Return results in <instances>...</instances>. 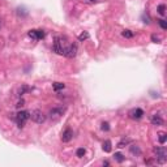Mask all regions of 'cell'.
<instances>
[{
    "label": "cell",
    "instance_id": "obj_29",
    "mask_svg": "<svg viewBox=\"0 0 167 167\" xmlns=\"http://www.w3.org/2000/svg\"><path fill=\"white\" fill-rule=\"evenodd\" d=\"M0 26H1V21H0Z\"/></svg>",
    "mask_w": 167,
    "mask_h": 167
},
{
    "label": "cell",
    "instance_id": "obj_17",
    "mask_svg": "<svg viewBox=\"0 0 167 167\" xmlns=\"http://www.w3.org/2000/svg\"><path fill=\"white\" fill-rule=\"evenodd\" d=\"M157 11H158V13L161 14V16H164V14H166V5H164V4H159Z\"/></svg>",
    "mask_w": 167,
    "mask_h": 167
},
{
    "label": "cell",
    "instance_id": "obj_27",
    "mask_svg": "<svg viewBox=\"0 0 167 167\" xmlns=\"http://www.w3.org/2000/svg\"><path fill=\"white\" fill-rule=\"evenodd\" d=\"M24 105H25V101H24V99H21V101H18V103H17L16 106H17L18 108H20V107H22Z\"/></svg>",
    "mask_w": 167,
    "mask_h": 167
},
{
    "label": "cell",
    "instance_id": "obj_21",
    "mask_svg": "<svg viewBox=\"0 0 167 167\" xmlns=\"http://www.w3.org/2000/svg\"><path fill=\"white\" fill-rule=\"evenodd\" d=\"M101 129L106 130V132H107V130H110V124H108L107 122H103L102 124H101Z\"/></svg>",
    "mask_w": 167,
    "mask_h": 167
},
{
    "label": "cell",
    "instance_id": "obj_2",
    "mask_svg": "<svg viewBox=\"0 0 167 167\" xmlns=\"http://www.w3.org/2000/svg\"><path fill=\"white\" fill-rule=\"evenodd\" d=\"M65 48H67V46H65L64 42H63V38L57 37L56 39H55L54 47H52L54 52H56L57 55H64L65 54Z\"/></svg>",
    "mask_w": 167,
    "mask_h": 167
},
{
    "label": "cell",
    "instance_id": "obj_11",
    "mask_svg": "<svg viewBox=\"0 0 167 167\" xmlns=\"http://www.w3.org/2000/svg\"><path fill=\"white\" fill-rule=\"evenodd\" d=\"M65 88V85L63 84V82H54L52 84V89H54L55 91H59V90H63V89Z\"/></svg>",
    "mask_w": 167,
    "mask_h": 167
},
{
    "label": "cell",
    "instance_id": "obj_13",
    "mask_svg": "<svg viewBox=\"0 0 167 167\" xmlns=\"http://www.w3.org/2000/svg\"><path fill=\"white\" fill-rule=\"evenodd\" d=\"M130 142H132V140H130V139H123L122 141L118 144V147H119V149H122V147H125L128 144H130Z\"/></svg>",
    "mask_w": 167,
    "mask_h": 167
},
{
    "label": "cell",
    "instance_id": "obj_6",
    "mask_svg": "<svg viewBox=\"0 0 167 167\" xmlns=\"http://www.w3.org/2000/svg\"><path fill=\"white\" fill-rule=\"evenodd\" d=\"M128 115H129V118H130V119H133V120H140L142 116H144V111H142L141 108H139V107L132 108Z\"/></svg>",
    "mask_w": 167,
    "mask_h": 167
},
{
    "label": "cell",
    "instance_id": "obj_5",
    "mask_svg": "<svg viewBox=\"0 0 167 167\" xmlns=\"http://www.w3.org/2000/svg\"><path fill=\"white\" fill-rule=\"evenodd\" d=\"M77 51H78L77 45H76V43H71V45H68V46H67V48H65L64 56H67V57H69V59H72V57H74L77 55Z\"/></svg>",
    "mask_w": 167,
    "mask_h": 167
},
{
    "label": "cell",
    "instance_id": "obj_16",
    "mask_svg": "<svg viewBox=\"0 0 167 167\" xmlns=\"http://www.w3.org/2000/svg\"><path fill=\"white\" fill-rule=\"evenodd\" d=\"M114 158H115V161H116V162H119V163H122V162H124V161H125V157L123 156L122 153H115Z\"/></svg>",
    "mask_w": 167,
    "mask_h": 167
},
{
    "label": "cell",
    "instance_id": "obj_8",
    "mask_svg": "<svg viewBox=\"0 0 167 167\" xmlns=\"http://www.w3.org/2000/svg\"><path fill=\"white\" fill-rule=\"evenodd\" d=\"M67 108L65 107H55V108H51L50 110V115L51 116H62L63 114L65 112Z\"/></svg>",
    "mask_w": 167,
    "mask_h": 167
},
{
    "label": "cell",
    "instance_id": "obj_25",
    "mask_svg": "<svg viewBox=\"0 0 167 167\" xmlns=\"http://www.w3.org/2000/svg\"><path fill=\"white\" fill-rule=\"evenodd\" d=\"M151 41H153L154 43H159V41H161V38H159V37H157L156 34H153V35H151Z\"/></svg>",
    "mask_w": 167,
    "mask_h": 167
},
{
    "label": "cell",
    "instance_id": "obj_12",
    "mask_svg": "<svg viewBox=\"0 0 167 167\" xmlns=\"http://www.w3.org/2000/svg\"><path fill=\"white\" fill-rule=\"evenodd\" d=\"M158 141L161 144H164L167 141V133L166 132H159L158 133Z\"/></svg>",
    "mask_w": 167,
    "mask_h": 167
},
{
    "label": "cell",
    "instance_id": "obj_22",
    "mask_svg": "<svg viewBox=\"0 0 167 167\" xmlns=\"http://www.w3.org/2000/svg\"><path fill=\"white\" fill-rule=\"evenodd\" d=\"M46 35V33L43 30H37V39H43Z\"/></svg>",
    "mask_w": 167,
    "mask_h": 167
},
{
    "label": "cell",
    "instance_id": "obj_24",
    "mask_svg": "<svg viewBox=\"0 0 167 167\" xmlns=\"http://www.w3.org/2000/svg\"><path fill=\"white\" fill-rule=\"evenodd\" d=\"M29 37L33 39H37V30H30L29 31Z\"/></svg>",
    "mask_w": 167,
    "mask_h": 167
},
{
    "label": "cell",
    "instance_id": "obj_14",
    "mask_svg": "<svg viewBox=\"0 0 167 167\" xmlns=\"http://www.w3.org/2000/svg\"><path fill=\"white\" fill-rule=\"evenodd\" d=\"M102 147H103V150H105L106 153H110V151H111V141H110V140H106V141L103 142Z\"/></svg>",
    "mask_w": 167,
    "mask_h": 167
},
{
    "label": "cell",
    "instance_id": "obj_23",
    "mask_svg": "<svg viewBox=\"0 0 167 167\" xmlns=\"http://www.w3.org/2000/svg\"><path fill=\"white\" fill-rule=\"evenodd\" d=\"M158 22H159V26H161L163 30H166V29H167V21L166 20H159Z\"/></svg>",
    "mask_w": 167,
    "mask_h": 167
},
{
    "label": "cell",
    "instance_id": "obj_26",
    "mask_svg": "<svg viewBox=\"0 0 167 167\" xmlns=\"http://www.w3.org/2000/svg\"><path fill=\"white\" fill-rule=\"evenodd\" d=\"M82 1L86 4H94V3H98L99 0H82Z\"/></svg>",
    "mask_w": 167,
    "mask_h": 167
},
{
    "label": "cell",
    "instance_id": "obj_18",
    "mask_svg": "<svg viewBox=\"0 0 167 167\" xmlns=\"http://www.w3.org/2000/svg\"><path fill=\"white\" fill-rule=\"evenodd\" d=\"M89 33L88 31H84V33H81V34L78 35V41H81V42H84V41H86V39H89Z\"/></svg>",
    "mask_w": 167,
    "mask_h": 167
},
{
    "label": "cell",
    "instance_id": "obj_3",
    "mask_svg": "<svg viewBox=\"0 0 167 167\" xmlns=\"http://www.w3.org/2000/svg\"><path fill=\"white\" fill-rule=\"evenodd\" d=\"M30 118H31V120H33L34 123H37V124H42V123L46 122V115L41 110L31 111V112H30Z\"/></svg>",
    "mask_w": 167,
    "mask_h": 167
},
{
    "label": "cell",
    "instance_id": "obj_20",
    "mask_svg": "<svg viewBox=\"0 0 167 167\" xmlns=\"http://www.w3.org/2000/svg\"><path fill=\"white\" fill-rule=\"evenodd\" d=\"M85 153H86V150L84 149V147H78L77 151H76V156L78 157V158H82V157L85 156Z\"/></svg>",
    "mask_w": 167,
    "mask_h": 167
},
{
    "label": "cell",
    "instance_id": "obj_28",
    "mask_svg": "<svg viewBox=\"0 0 167 167\" xmlns=\"http://www.w3.org/2000/svg\"><path fill=\"white\" fill-rule=\"evenodd\" d=\"M108 164H110V163H108L107 161H105V162H103V166H108Z\"/></svg>",
    "mask_w": 167,
    "mask_h": 167
},
{
    "label": "cell",
    "instance_id": "obj_1",
    "mask_svg": "<svg viewBox=\"0 0 167 167\" xmlns=\"http://www.w3.org/2000/svg\"><path fill=\"white\" fill-rule=\"evenodd\" d=\"M154 154H156V158L157 162L161 164L166 163L167 161V151L163 146H159V147H154Z\"/></svg>",
    "mask_w": 167,
    "mask_h": 167
},
{
    "label": "cell",
    "instance_id": "obj_4",
    "mask_svg": "<svg viewBox=\"0 0 167 167\" xmlns=\"http://www.w3.org/2000/svg\"><path fill=\"white\" fill-rule=\"evenodd\" d=\"M29 118H30V112H29V111H20V112L16 115V122H17L18 128H22Z\"/></svg>",
    "mask_w": 167,
    "mask_h": 167
},
{
    "label": "cell",
    "instance_id": "obj_15",
    "mask_svg": "<svg viewBox=\"0 0 167 167\" xmlns=\"http://www.w3.org/2000/svg\"><path fill=\"white\" fill-rule=\"evenodd\" d=\"M129 149H130V153L132 154H136V156H140V154H141V149H140L139 146H136V145H132Z\"/></svg>",
    "mask_w": 167,
    "mask_h": 167
},
{
    "label": "cell",
    "instance_id": "obj_9",
    "mask_svg": "<svg viewBox=\"0 0 167 167\" xmlns=\"http://www.w3.org/2000/svg\"><path fill=\"white\" fill-rule=\"evenodd\" d=\"M151 124H154V125H162L163 124V119L161 118V115L154 114V115L151 116Z\"/></svg>",
    "mask_w": 167,
    "mask_h": 167
},
{
    "label": "cell",
    "instance_id": "obj_10",
    "mask_svg": "<svg viewBox=\"0 0 167 167\" xmlns=\"http://www.w3.org/2000/svg\"><path fill=\"white\" fill-rule=\"evenodd\" d=\"M31 90V88H30V86H28V85H22V86H21V88L20 89H18V91H17V94H18V95H24V94H26V93H29V91H30Z\"/></svg>",
    "mask_w": 167,
    "mask_h": 167
},
{
    "label": "cell",
    "instance_id": "obj_19",
    "mask_svg": "<svg viewBox=\"0 0 167 167\" xmlns=\"http://www.w3.org/2000/svg\"><path fill=\"white\" fill-rule=\"evenodd\" d=\"M122 35L124 38H133V35H135V33H133L132 30H124L122 33Z\"/></svg>",
    "mask_w": 167,
    "mask_h": 167
},
{
    "label": "cell",
    "instance_id": "obj_7",
    "mask_svg": "<svg viewBox=\"0 0 167 167\" xmlns=\"http://www.w3.org/2000/svg\"><path fill=\"white\" fill-rule=\"evenodd\" d=\"M73 139V130L71 128H65V130L62 133V141L63 142H69Z\"/></svg>",
    "mask_w": 167,
    "mask_h": 167
}]
</instances>
